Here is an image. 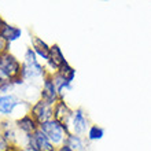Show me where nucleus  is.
<instances>
[{
    "mask_svg": "<svg viewBox=\"0 0 151 151\" xmlns=\"http://www.w3.org/2000/svg\"><path fill=\"white\" fill-rule=\"evenodd\" d=\"M69 117H70V110H69L68 106H66L63 102H59L55 107V118H56L55 121H58L66 131H68V127H66V125H68Z\"/></svg>",
    "mask_w": 151,
    "mask_h": 151,
    "instance_id": "39448f33",
    "label": "nucleus"
},
{
    "mask_svg": "<svg viewBox=\"0 0 151 151\" xmlns=\"http://www.w3.org/2000/svg\"><path fill=\"white\" fill-rule=\"evenodd\" d=\"M59 78H62L66 83H70L74 78V70L68 63H65L62 68H59Z\"/></svg>",
    "mask_w": 151,
    "mask_h": 151,
    "instance_id": "ddd939ff",
    "label": "nucleus"
},
{
    "mask_svg": "<svg viewBox=\"0 0 151 151\" xmlns=\"http://www.w3.org/2000/svg\"><path fill=\"white\" fill-rule=\"evenodd\" d=\"M4 25H6V24H4L3 21H1V18H0V32H1V30H3V28H4Z\"/></svg>",
    "mask_w": 151,
    "mask_h": 151,
    "instance_id": "f3484780",
    "label": "nucleus"
},
{
    "mask_svg": "<svg viewBox=\"0 0 151 151\" xmlns=\"http://www.w3.org/2000/svg\"><path fill=\"white\" fill-rule=\"evenodd\" d=\"M73 129L77 135H83L87 131V119L80 110L74 113V117H73Z\"/></svg>",
    "mask_w": 151,
    "mask_h": 151,
    "instance_id": "6e6552de",
    "label": "nucleus"
},
{
    "mask_svg": "<svg viewBox=\"0 0 151 151\" xmlns=\"http://www.w3.org/2000/svg\"><path fill=\"white\" fill-rule=\"evenodd\" d=\"M59 151H73V150H70L68 146H62V147L59 148Z\"/></svg>",
    "mask_w": 151,
    "mask_h": 151,
    "instance_id": "dca6fc26",
    "label": "nucleus"
},
{
    "mask_svg": "<svg viewBox=\"0 0 151 151\" xmlns=\"http://www.w3.org/2000/svg\"><path fill=\"white\" fill-rule=\"evenodd\" d=\"M33 45H35V50L39 52L40 55L43 56V58H45V59H48V56H50V48L47 47V44L43 43L39 37H35V40H33Z\"/></svg>",
    "mask_w": 151,
    "mask_h": 151,
    "instance_id": "9b49d317",
    "label": "nucleus"
},
{
    "mask_svg": "<svg viewBox=\"0 0 151 151\" xmlns=\"http://www.w3.org/2000/svg\"><path fill=\"white\" fill-rule=\"evenodd\" d=\"M17 104H18V100L15 99V96L12 95L0 96V113L1 114H10Z\"/></svg>",
    "mask_w": 151,
    "mask_h": 151,
    "instance_id": "423d86ee",
    "label": "nucleus"
},
{
    "mask_svg": "<svg viewBox=\"0 0 151 151\" xmlns=\"http://www.w3.org/2000/svg\"><path fill=\"white\" fill-rule=\"evenodd\" d=\"M7 44L8 43L6 41V40H4V37L0 35V55L6 52V50H7Z\"/></svg>",
    "mask_w": 151,
    "mask_h": 151,
    "instance_id": "2eb2a0df",
    "label": "nucleus"
},
{
    "mask_svg": "<svg viewBox=\"0 0 151 151\" xmlns=\"http://www.w3.org/2000/svg\"><path fill=\"white\" fill-rule=\"evenodd\" d=\"M51 115H52L51 104L45 103L44 100L36 103L32 109V117L35 118V121L40 122V125L44 124V122H47V121H50Z\"/></svg>",
    "mask_w": 151,
    "mask_h": 151,
    "instance_id": "f03ea898",
    "label": "nucleus"
},
{
    "mask_svg": "<svg viewBox=\"0 0 151 151\" xmlns=\"http://www.w3.org/2000/svg\"><path fill=\"white\" fill-rule=\"evenodd\" d=\"M88 136H89L91 140L102 139V136H103V129L99 127H96V125H93V127L89 129V132H88Z\"/></svg>",
    "mask_w": 151,
    "mask_h": 151,
    "instance_id": "4468645a",
    "label": "nucleus"
},
{
    "mask_svg": "<svg viewBox=\"0 0 151 151\" xmlns=\"http://www.w3.org/2000/svg\"><path fill=\"white\" fill-rule=\"evenodd\" d=\"M70 150L73 151H81L84 148V144H83V140L80 139V136H76V135H70L68 137V144H66Z\"/></svg>",
    "mask_w": 151,
    "mask_h": 151,
    "instance_id": "f8f14e48",
    "label": "nucleus"
},
{
    "mask_svg": "<svg viewBox=\"0 0 151 151\" xmlns=\"http://www.w3.org/2000/svg\"><path fill=\"white\" fill-rule=\"evenodd\" d=\"M30 144H32V147L37 151H55V147L52 146L50 139H48L40 129H37V131L33 133L32 137H30Z\"/></svg>",
    "mask_w": 151,
    "mask_h": 151,
    "instance_id": "7ed1b4c3",
    "label": "nucleus"
},
{
    "mask_svg": "<svg viewBox=\"0 0 151 151\" xmlns=\"http://www.w3.org/2000/svg\"><path fill=\"white\" fill-rule=\"evenodd\" d=\"M18 127H19L21 131H24L25 133H28V135H33V133L37 131L36 121H35V118L29 117V115H26V117H24L22 119L18 121Z\"/></svg>",
    "mask_w": 151,
    "mask_h": 151,
    "instance_id": "1a4fd4ad",
    "label": "nucleus"
},
{
    "mask_svg": "<svg viewBox=\"0 0 151 151\" xmlns=\"http://www.w3.org/2000/svg\"><path fill=\"white\" fill-rule=\"evenodd\" d=\"M48 60L51 62L52 68H62L66 62H65V56L63 54L60 52L59 47L58 45H54V47L50 48V56H48Z\"/></svg>",
    "mask_w": 151,
    "mask_h": 151,
    "instance_id": "0eeeda50",
    "label": "nucleus"
},
{
    "mask_svg": "<svg viewBox=\"0 0 151 151\" xmlns=\"http://www.w3.org/2000/svg\"><path fill=\"white\" fill-rule=\"evenodd\" d=\"M0 35L4 37L6 41H14L21 36V29L15 28V26H10V25H4L3 30L0 32Z\"/></svg>",
    "mask_w": 151,
    "mask_h": 151,
    "instance_id": "9d476101",
    "label": "nucleus"
},
{
    "mask_svg": "<svg viewBox=\"0 0 151 151\" xmlns=\"http://www.w3.org/2000/svg\"><path fill=\"white\" fill-rule=\"evenodd\" d=\"M56 92H58V88L55 85V81L51 78H45L43 85V100L48 104H52L56 100Z\"/></svg>",
    "mask_w": 151,
    "mask_h": 151,
    "instance_id": "20e7f679",
    "label": "nucleus"
},
{
    "mask_svg": "<svg viewBox=\"0 0 151 151\" xmlns=\"http://www.w3.org/2000/svg\"><path fill=\"white\" fill-rule=\"evenodd\" d=\"M40 131L47 136L51 143L58 144V143H62V142H63L65 131H66V129H65L58 121H51V119H50L47 122L41 124Z\"/></svg>",
    "mask_w": 151,
    "mask_h": 151,
    "instance_id": "f257e3e1",
    "label": "nucleus"
}]
</instances>
